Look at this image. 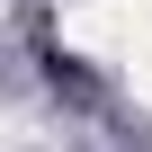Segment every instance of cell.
I'll use <instances>...</instances> for the list:
<instances>
[{"label": "cell", "instance_id": "cell-1", "mask_svg": "<svg viewBox=\"0 0 152 152\" xmlns=\"http://www.w3.org/2000/svg\"><path fill=\"white\" fill-rule=\"evenodd\" d=\"M63 45L107 54V63H143L152 54V0H81V9H63Z\"/></svg>", "mask_w": 152, "mask_h": 152}, {"label": "cell", "instance_id": "cell-2", "mask_svg": "<svg viewBox=\"0 0 152 152\" xmlns=\"http://www.w3.org/2000/svg\"><path fill=\"white\" fill-rule=\"evenodd\" d=\"M125 81H134V99L152 107V54H143V63H125Z\"/></svg>", "mask_w": 152, "mask_h": 152}]
</instances>
